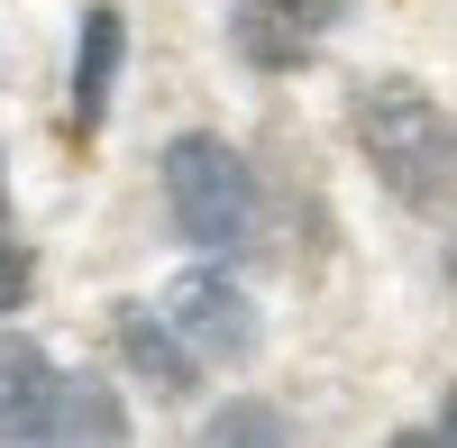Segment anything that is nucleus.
I'll return each instance as SVG.
<instances>
[{
    "label": "nucleus",
    "mask_w": 457,
    "mask_h": 448,
    "mask_svg": "<svg viewBox=\"0 0 457 448\" xmlns=\"http://www.w3.org/2000/svg\"><path fill=\"white\" fill-rule=\"evenodd\" d=\"M357 146L375 183L403 202V211H439L457 193V120L411 83V73H375V83H357Z\"/></svg>",
    "instance_id": "obj_1"
},
{
    "label": "nucleus",
    "mask_w": 457,
    "mask_h": 448,
    "mask_svg": "<svg viewBox=\"0 0 457 448\" xmlns=\"http://www.w3.org/2000/svg\"><path fill=\"white\" fill-rule=\"evenodd\" d=\"M165 211L193 247H247L256 238V174L228 137L193 129L165 146Z\"/></svg>",
    "instance_id": "obj_2"
},
{
    "label": "nucleus",
    "mask_w": 457,
    "mask_h": 448,
    "mask_svg": "<svg viewBox=\"0 0 457 448\" xmlns=\"http://www.w3.org/2000/svg\"><path fill=\"white\" fill-rule=\"evenodd\" d=\"M165 320H174V339L193 348V357H211V366H247L256 357V303L228 275H211V266H193V275H174L165 284Z\"/></svg>",
    "instance_id": "obj_3"
},
{
    "label": "nucleus",
    "mask_w": 457,
    "mask_h": 448,
    "mask_svg": "<svg viewBox=\"0 0 457 448\" xmlns=\"http://www.w3.org/2000/svg\"><path fill=\"white\" fill-rule=\"evenodd\" d=\"M120 55H129V19L110 10V0H92V10H83V37H73V129H83V137H101V120H110Z\"/></svg>",
    "instance_id": "obj_4"
},
{
    "label": "nucleus",
    "mask_w": 457,
    "mask_h": 448,
    "mask_svg": "<svg viewBox=\"0 0 457 448\" xmlns=\"http://www.w3.org/2000/svg\"><path fill=\"white\" fill-rule=\"evenodd\" d=\"M55 376H64V366L37 348V339H0V439H46Z\"/></svg>",
    "instance_id": "obj_5"
},
{
    "label": "nucleus",
    "mask_w": 457,
    "mask_h": 448,
    "mask_svg": "<svg viewBox=\"0 0 457 448\" xmlns=\"http://www.w3.org/2000/svg\"><path fill=\"white\" fill-rule=\"evenodd\" d=\"M120 357L137 366L156 394H193V376H202V357L174 339V320L165 311H146V303H120Z\"/></svg>",
    "instance_id": "obj_6"
},
{
    "label": "nucleus",
    "mask_w": 457,
    "mask_h": 448,
    "mask_svg": "<svg viewBox=\"0 0 457 448\" xmlns=\"http://www.w3.org/2000/svg\"><path fill=\"white\" fill-rule=\"evenodd\" d=\"M228 46H238L247 64H265V73H293V64H312L320 37L302 28L284 0H238V10H228Z\"/></svg>",
    "instance_id": "obj_7"
},
{
    "label": "nucleus",
    "mask_w": 457,
    "mask_h": 448,
    "mask_svg": "<svg viewBox=\"0 0 457 448\" xmlns=\"http://www.w3.org/2000/svg\"><path fill=\"white\" fill-rule=\"evenodd\" d=\"M46 439H129V412L101 376H55V421Z\"/></svg>",
    "instance_id": "obj_8"
},
{
    "label": "nucleus",
    "mask_w": 457,
    "mask_h": 448,
    "mask_svg": "<svg viewBox=\"0 0 457 448\" xmlns=\"http://www.w3.org/2000/svg\"><path fill=\"white\" fill-rule=\"evenodd\" d=\"M202 439H211V448H238V439H265V448H284V439H293V421L275 412V402H247V394H238V402H220V412L202 421Z\"/></svg>",
    "instance_id": "obj_9"
},
{
    "label": "nucleus",
    "mask_w": 457,
    "mask_h": 448,
    "mask_svg": "<svg viewBox=\"0 0 457 448\" xmlns=\"http://www.w3.org/2000/svg\"><path fill=\"white\" fill-rule=\"evenodd\" d=\"M28 284H37V256L10 238V220H0V311H19V303H28Z\"/></svg>",
    "instance_id": "obj_10"
},
{
    "label": "nucleus",
    "mask_w": 457,
    "mask_h": 448,
    "mask_svg": "<svg viewBox=\"0 0 457 448\" xmlns=\"http://www.w3.org/2000/svg\"><path fill=\"white\" fill-rule=\"evenodd\" d=\"M284 10H293L302 28H312V37H320V28H338V19H348V0H284Z\"/></svg>",
    "instance_id": "obj_11"
},
{
    "label": "nucleus",
    "mask_w": 457,
    "mask_h": 448,
    "mask_svg": "<svg viewBox=\"0 0 457 448\" xmlns=\"http://www.w3.org/2000/svg\"><path fill=\"white\" fill-rule=\"evenodd\" d=\"M430 439H448V448H457V385H448V402H439V430H430Z\"/></svg>",
    "instance_id": "obj_12"
},
{
    "label": "nucleus",
    "mask_w": 457,
    "mask_h": 448,
    "mask_svg": "<svg viewBox=\"0 0 457 448\" xmlns=\"http://www.w3.org/2000/svg\"><path fill=\"white\" fill-rule=\"evenodd\" d=\"M0 211H10V193H0Z\"/></svg>",
    "instance_id": "obj_13"
}]
</instances>
